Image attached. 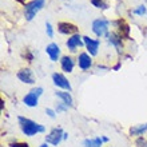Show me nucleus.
<instances>
[{
  "label": "nucleus",
  "mask_w": 147,
  "mask_h": 147,
  "mask_svg": "<svg viewBox=\"0 0 147 147\" xmlns=\"http://www.w3.org/2000/svg\"><path fill=\"white\" fill-rule=\"evenodd\" d=\"M135 146L136 147H147V139L144 136L135 138Z\"/></svg>",
  "instance_id": "24"
},
{
  "label": "nucleus",
  "mask_w": 147,
  "mask_h": 147,
  "mask_svg": "<svg viewBox=\"0 0 147 147\" xmlns=\"http://www.w3.org/2000/svg\"><path fill=\"white\" fill-rule=\"evenodd\" d=\"M38 147H50V144L48 143H46V142H44V143H42V144H39Z\"/></svg>",
  "instance_id": "32"
},
{
  "label": "nucleus",
  "mask_w": 147,
  "mask_h": 147,
  "mask_svg": "<svg viewBox=\"0 0 147 147\" xmlns=\"http://www.w3.org/2000/svg\"><path fill=\"white\" fill-rule=\"evenodd\" d=\"M55 111L58 112V114H62V112H66V111H68V109H70V107H68V106L67 105H64V103H63V102H60L59 100L58 103H56V105H55Z\"/></svg>",
  "instance_id": "22"
},
{
  "label": "nucleus",
  "mask_w": 147,
  "mask_h": 147,
  "mask_svg": "<svg viewBox=\"0 0 147 147\" xmlns=\"http://www.w3.org/2000/svg\"><path fill=\"white\" fill-rule=\"evenodd\" d=\"M46 7V0H30L24 4V18L27 22H32L35 16Z\"/></svg>",
  "instance_id": "3"
},
{
  "label": "nucleus",
  "mask_w": 147,
  "mask_h": 147,
  "mask_svg": "<svg viewBox=\"0 0 147 147\" xmlns=\"http://www.w3.org/2000/svg\"><path fill=\"white\" fill-rule=\"evenodd\" d=\"M118 1H119V0H118Z\"/></svg>",
  "instance_id": "34"
},
{
  "label": "nucleus",
  "mask_w": 147,
  "mask_h": 147,
  "mask_svg": "<svg viewBox=\"0 0 147 147\" xmlns=\"http://www.w3.org/2000/svg\"><path fill=\"white\" fill-rule=\"evenodd\" d=\"M22 58L26 59L28 63H32V62H34V59H35V54H34L31 50L26 48V50L23 51V54H22Z\"/></svg>",
  "instance_id": "21"
},
{
  "label": "nucleus",
  "mask_w": 147,
  "mask_h": 147,
  "mask_svg": "<svg viewBox=\"0 0 147 147\" xmlns=\"http://www.w3.org/2000/svg\"><path fill=\"white\" fill-rule=\"evenodd\" d=\"M66 47L68 48L71 54H76L78 50L84 47V42H83V36L80 34H75L72 36H68V39L66 40Z\"/></svg>",
  "instance_id": "10"
},
{
  "label": "nucleus",
  "mask_w": 147,
  "mask_h": 147,
  "mask_svg": "<svg viewBox=\"0 0 147 147\" xmlns=\"http://www.w3.org/2000/svg\"><path fill=\"white\" fill-rule=\"evenodd\" d=\"M56 28H58L59 34L66 35V36H72V35H75V34H79L78 26L71 23V22H59Z\"/></svg>",
  "instance_id": "13"
},
{
  "label": "nucleus",
  "mask_w": 147,
  "mask_h": 147,
  "mask_svg": "<svg viewBox=\"0 0 147 147\" xmlns=\"http://www.w3.org/2000/svg\"><path fill=\"white\" fill-rule=\"evenodd\" d=\"M106 40L111 47H114L118 52V55H123L124 50V39L118 31H110L109 35L106 36Z\"/></svg>",
  "instance_id": "5"
},
{
  "label": "nucleus",
  "mask_w": 147,
  "mask_h": 147,
  "mask_svg": "<svg viewBox=\"0 0 147 147\" xmlns=\"http://www.w3.org/2000/svg\"><path fill=\"white\" fill-rule=\"evenodd\" d=\"M103 140L100 136H92V138H86L83 140V147H102Z\"/></svg>",
  "instance_id": "18"
},
{
  "label": "nucleus",
  "mask_w": 147,
  "mask_h": 147,
  "mask_svg": "<svg viewBox=\"0 0 147 147\" xmlns=\"http://www.w3.org/2000/svg\"><path fill=\"white\" fill-rule=\"evenodd\" d=\"M111 26H114V27L116 28L115 31L119 32L120 35L123 36L124 40H128V39H130V32H131V28H130V26L124 22V19L118 18V19H115V20H111Z\"/></svg>",
  "instance_id": "12"
},
{
  "label": "nucleus",
  "mask_w": 147,
  "mask_h": 147,
  "mask_svg": "<svg viewBox=\"0 0 147 147\" xmlns=\"http://www.w3.org/2000/svg\"><path fill=\"white\" fill-rule=\"evenodd\" d=\"M0 103H1V107H0V110L3 111V110H4V107H5V102H4L3 99H1V102H0Z\"/></svg>",
  "instance_id": "31"
},
{
  "label": "nucleus",
  "mask_w": 147,
  "mask_h": 147,
  "mask_svg": "<svg viewBox=\"0 0 147 147\" xmlns=\"http://www.w3.org/2000/svg\"><path fill=\"white\" fill-rule=\"evenodd\" d=\"M110 26H111V20L106 18H96L91 23V31L98 39L106 38L110 32Z\"/></svg>",
  "instance_id": "2"
},
{
  "label": "nucleus",
  "mask_w": 147,
  "mask_h": 147,
  "mask_svg": "<svg viewBox=\"0 0 147 147\" xmlns=\"http://www.w3.org/2000/svg\"><path fill=\"white\" fill-rule=\"evenodd\" d=\"M59 64H60V70L64 74H71L74 72V68L76 66V59H74L72 55H63L59 60Z\"/></svg>",
  "instance_id": "14"
},
{
  "label": "nucleus",
  "mask_w": 147,
  "mask_h": 147,
  "mask_svg": "<svg viewBox=\"0 0 147 147\" xmlns=\"http://www.w3.org/2000/svg\"><path fill=\"white\" fill-rule=\"evenodd\" d=\"M46 114H47V116H48V118H51V119H55V118H56V114H58V112L55 111V109L47 107V109H46Z\"/></svg>",
  "instance_id": "26"
},
{
  "label": "nucleus",
  "mask_w": 147,
  "mask_h": 147,
  "mask_svg": "<svg viewBox=\"0 0 147 147\" xmlns=\"http://www.w3.org/2000/svg\"><path fill=\"white\" fill-rule=\"evenodd\" d=\"M147 132V122L146 123H139V124H134L128 128V135L131 138H139L143 136Z\"/></svg>",
  "instance_id": "16"
},
{
  "label": "nucleus",
  "mask_w": 147,
  "mask_h": 147,
  "mask_svg": "<svg viewBox=\"0 0 147 147\" xmlns=\"http://www.w3.org/2000/svg\"><path fill=\"white\" fill-rule=\"evenodd\" d=\"M55 96L58 98L60 102H63L64 105H67L68 107H72L74 106V98L71 95L70 91H63V90H56L55 91Z\"/></svg>",
  "instance_id": "17"
},
{
  "label": "nucleus",
  "mask_w": 147,
  "mask_h": 147,
  "mask_svg": "<svg viewBox=\"0 0 147 147\" xmlns=\"http://www.w3.org/2000/svg\"><path fill=\"white\" fill-rule=\"evenodd\" d=\"M90 3L92 4V7L100 9V11H107L110 8V4L107 0H90Z\"/></svg>",
  "instance_id": "19"
},
{
  "label": "nucleus",
  "mask_w": 147,
  "mask_h": 147,
  "mask_svg": "<svg viewBox=\"0 0 147 147\" xmlns=\"http://www.w3.org/2000/svg\"><path fill=\"white\" fill-rule=\"evenodd\" d=\"M68 139V132L64 131V134H63V140H67Z\"/></svg>",
  "instance_id": "30"
},
{
  "label": "nucleus",
  "mask_w": 147,
  "mask_h": 147,
  "mask_svg": "<svg viewBox=\"0 0 147 147\" xmlns=\"http://www.w3.org/2000/svg\"><path fill=\"white\" fill-rule=\"evenodd\" d=\"M100 138H102V140H103V143H109V142H110V138H109V136L100 135Z\"/></svg>",
  "instance_id": "28"
},
{
  "label": "nucleus",
  "mask_w": 147,
  "mask_h": 147,
  "mask_svg": "<svg viewBox=\"0 0 147 147\" xmlns=\"http://www.w3.org/2000/svg\"><path fill=\"white\" fill-rule=\"evenodd\" d=\"M18 123H19L20 131L26 136H35L38 134L46 132V127L40 123H36L35 120L30 119L27 116H18Z\"/></svg>",
  "instance_id": "1"
},
{
  "label": "nucleus",
  "mask_w": 147,
  "mask_h": 147,
  "mask_svg": "<svg viewBox=\"0 0 147 147\" xmlns=\"http://www.w3.org/2000/svg\"><path fill=\"white\" fill-rule=\"evenodd\" d=\"M52 83L58 90L63 91H72V86H71L68 78L64 75V72H54L52 74Z\"/></svg>",
  "instance_id": "6"
},
{
  "label": "nucleus",
  "mask_w": 147,
  "mask_h": 147,
  "mask_svg": "<svg viewBox=\"0 0 147 147\" xmlns=\"http://www.w3.org/2000/svg\"><path fill=\"white\" fill-rule=\"evenodd\" d=\"M16 1H19V3H22V4H26V0H16Z\"/></svg>",
  "instance_id": "33"
},
{
  "label": "nucleus",
  "mask_w": 147,
  "mask_h": 147,
  "mask_svg": "<svg viewBox=\"0 0 147 147\" xmlns=\"http://www.w3.org/2000/svg\"><path fill=\"white\" fill-rule=\"evenodd\" d=\"M98 68H99V70H109V67L103 66V64H98Z\"/></svg>",
  "instance_id": "29"
},
{
  "label": "nucleus",
  "mask_w": 147,
  "mask_h": 147,
  "mask_svg": "<svg viewBox=\"0 0 147 147\" xmlns=\"http://www.w3.org/2000/svg\"><path fill=\"white\" fill-rule=\"evenodd\" d=\"M83 42H84V48L91 56H96L99 54V48H100V39L91 38L88 35L83 36Z\"/></svg>",
  "instance_id": "8"
},
{
  "label": "nucleus",
  "mask_w": 147,
  "mask_h": 147,
  "mask_svg": "<svg viewBox=\"0 0 147 147\" xmlns=\"http://www.w3.org/2000/svg\"><path fill=\"white\" fill-rule=\"evenodd\" d=\"M46 54L47 56H48V59H50L51 62H59L60 60V58H62V50H60V47H59L58 43H50V44H47L46 47Z\"/></svg>",
  "instance_id": "15"
},
{
  "label": "nucleus",
  "mask_w": 147,
  "mask_h": 147,
  "mask_svg": "<svg viewBox=\"0 0 147 147\" xmlns=\"http://www.w3.org/2000/svg\"><path fill=\"white\" fill-rule=\"evenodd\" d=\"M16 76L19 79L22 83L24 84H30V86H34L36 83V79H35V75H34V71L30 68V67H24V68H20L16 74Z\"/></svg>",
  "instance_id": "11"
},
{
  "label": "nucleus",
  "mask_w": 147,
  "mask_h": 147,
  "mask_svg": "<svg viewBox=\"0 0 147 147\" xmlns=\"http://www.w3.org/2000/svg\"><path fill=\"white\" fill-rule=\"evenodd\" d=\"M46 34H47V36L51 38V39L55 36V28L50 22H46Z\"/></svg>",
  "instance_id": "23"
},
{
  "label": "nucleus",
  "mask_w": 147,
  "mask_h": 147,
  "mask_svg": "<svg viewBox=\"0 0 147 147\" xmlns=\"http://www.w3.org/2000/svg\"><path fill=\"white\" fill-rule=\"evenodd\" d=\"M63 134H64V130L62 127L51 128L50 132L44 136V142L50 146H59L60 142H63Z\"/></svg>",
  "instance_id": "7"
},
{
  "label": "nucleus",
  "mask_w": 147,
  "mask_h": 147,
  "mask_svg": "<svg viewBox=\"0 0 147 147\" xmlns=\"http://www.w3.org/2000/svg\"><path fill=\"white\" fill-rule=\"evenodd\" d=\"M44 90L40 86H36V87H32L30 91H28L26 95L23 96V103L30 109H35L39 105V98L43 95Z\"/></svg>",
  "instance_id": "4"
},
{
  "label": "nucleus",
  "mask_w": 147,
  "mask_h": 147,
  "mask_svg": "<svg viewBox=\"0 0 147 147\" xmlns=\"http://www.w3.org/2000/svg\"><path fill=\"white\" fill-rule=\"evenodd\" d=\"M9 147H30V144L27 142H19V140H13L8 144Z\"/></svg>",
  "instance_id": "25"
},
{
  "label": "nucleus",
  "mask_w": 147,
  "mask_h": 147,
  "mask_svg": "<svg viewBox=\"0 0 147 147\" xmlns=\"http://www.w3.org/2000/svg\"><path fill=\"white\" fill-rule=\"evenodd\" d=\"M132 15H136V16L147 15V7L144 4H140V5H138V7H135L132 9Z\"/></svg>",
  "instance_id": "20"
},
{
  "label": "nucleus",
  "mask_w": 147,
  "mask_h": 147,
  "mask_svg": "<svg viewBox=\"0 0 147 147\" xmlns=\"http://www.w3.org/2000/svg\"><path fill=\"white\" fill-rule=\"evenodd\" d=\"M120 67H122V62H120V60H119V62L116 63V64H114V66L111 67V70H112V71H119V68H120Z\"/></svg>",
  "instance_id": "27"
},
{
  "label": "nucleus",
  "mask_w": 147,
  "mask_h": 147,
  "mask_svg": "<svg viewBox=\"0 0 147 147\" xmlns=\"http://www.w3.org/2000/svg\"><path fill=\"white\" fill-rule=\"evenodd\" d=\"M76 66L79 67V70L82 71H88L94 67V60L92 56L87 52V51H83V52H79L76 56Z\"/></svg>",
  "instance_id": "9"
}]
</instances>
